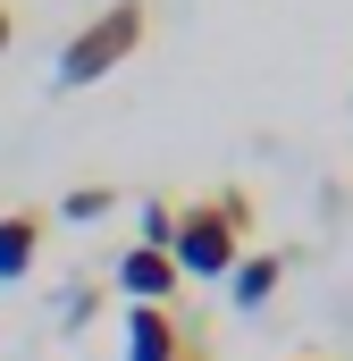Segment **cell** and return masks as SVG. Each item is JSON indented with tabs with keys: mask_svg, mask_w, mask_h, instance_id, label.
Instances as JSON below:
<instances>
[{
	"mask_svg": "<svg viewBox=\"0 0 353 361\" xmlns=\"http://www.w3.org/2000/svg\"><path fill=\"white\" fill-rule=\"evenodd\" d=\"M101 210H118V193H109V185H76V193H59V219H76V227L101 219Z\"/></svg>",
	"mask_w": 353,
	"mask_h": 361,
	"instance_id": "obj_7",
	"label": "cell"
},
{
	"mask_svg": "<svg viewBox=\"0 0 353 361\" xmlns=\"http://www.w3.org/2000/svg\"><path fill=\"white\" fill-rule=\"evenodd\" d=\"M143 244H152V252L176 244V202H143Z\"/></svg>",
	"mask_w": 353,
	"mask_h": 361,
	"instance_id": "obj_8",
	"label": "cell"
},
{
	"mask_svg": "<svg viewBox=\"0 0 353 361\" xmlns=\"http://www.w3.org/2000/svg\"><path fill=\"white\" fill-rule=\"evenodd\" d=\"M176 361H219V353H210V345H202V336H193V345H185V353H176Z\"/></svg>",
	"mask_w": 353,
	"mask_h": 361,
	"instance_id": "obj_10",
	"label": "cell"
},
{
	"mask_svg": "<svg viewBox=\"0 0 353 361\" xmlns=\"http://www.w3.org/2000/svg\"><path fill=\"white\" fill-rule=\"evenodd\" d=\"M8 42H17V0H0V59H8Z\"/></svg>",
	"mask_w": 353,
	"mask_h": 361,
	"instance_id": "obj_9",
	"label": "cell"
},
{
	"mask_svg": "<svg viewBox=\"0 0 353 361\" xmlns=\"http://www.w3.org/2000/svg\"><path fill=\"white\" fill-rule=\"evenodd\" d=\"M244 235H253V193L244 185H219L202 202H176L169 261H176V277H227L244 261Z\"/></svg>",
	"mask_w": 353,
	"mask_h": 361,
	"instance_id": "obj_1",
	"label": "cell"
},
{
	"mask_svg": "<svg viewBox=\"0 0 353 361\" xmlns=\"http://www.w3.org/2000/svg\"><path fill=\"white\" fill-rule=\"evenodd\" d=\"M143 34H152V8L143 0H109V8H92L85 25L59 42V85H101V76H118L135 51H143Z\"/></svg>",
	"mask_w": 353,
	"mask_h": 361,
	"instance_id": "obj_2",
	"label": "cell"
},
{
	"mask_svg": "<svg viewBox=\"0 0 353 361\" xmlns=\"http://www.w3.org/2000/svg\"><path fill=\"white\" fill-rule=\"evenodd\" d=\"M42 210H0V286H17V277H34L42 261Z\"/></svg>",
	"mask_w": 353,
	"mask_h": 361,
	"instance_id": "obj_5",
	"label": "cell"
},
{
	"mask_svg": "<svg viewBox=\"0 0 353 361\" xmlns=\"http://www.w3.org/2000/svg\"><path fill=\"white\" fill-rule=\"evenodd\" d=\"M118 286H126V302H176V261L169 252H152V244H126L118 252Z\"/></svg>",
	"mask_w": 353,
	"mask_h": 361,
	"instance_id": "obj_4",
	"label": "cell"
},
{
	"mask_svg": "<svg viewBox=\"0 0 353 361\" xmlns=\"http://www.w3.org/2000/svg\"><path fill=\"white\" fill-rule=\"evenodd\" d=\"M202 328L176 302H126V361H176Z\"/></svg>",
	"mask_w": 353,
	"mask_h": 361,
	"instance_id": "obj_3",
	"label": "cell"
},
{
	"mask_svg": "<svg viewBox=\"0 0 353 361\" xmlns=\"http://www.w3.org/2000/svg\"><path fill=\"white\" fill-rule=\"evenodd\" d=\"M277 277H286V252H244V261L227 269V294H236L244 311H261L269 294H277Z\"/></svg>",
	"mask_w": 353,
	"mask_h": 361,
	"instance_id": "obj_6",
	"label": "cell"
}]
</instances>
